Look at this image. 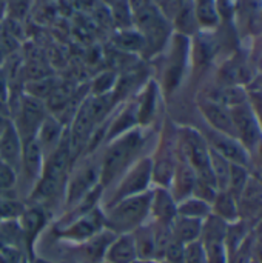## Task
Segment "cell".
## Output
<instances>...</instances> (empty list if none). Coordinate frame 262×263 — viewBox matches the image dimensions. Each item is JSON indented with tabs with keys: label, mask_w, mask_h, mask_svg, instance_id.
Returning a JSON list of instances; mask_svg holds the SVG:
<instances>
[{
	"label": "cell",
	"mask_w": 262,
	"mask_h": 263,
	"mask_svg": "<svg viewBox=\"0 0 262 263\" xmlns=\"http://www.w3.org/2000/svg\"><path fill=\"white\" fill-rule=\"evenodd\" d=\"M181 151L184 156V162H187L195 170L198 179L215 185V179L210 166V146L204 134H201L193 128H182Z\"/></svg>",
	"instance_id": "1"
},
{
	"label": "cell",
	"mask_w": 262,
	"mask_h": 263,
	"mask_svg": "<svg viewBox=\"0 0 262 263\" xmlns=\"http://www.w3.org/2000/svg\"><path fill=\"white\" fill-rule=\"evenodd\" d=\"M150 206L151 194H139L128 197L111 210L110 216L107 217V222L114 231L125 234L141 225V222L150 213Z\"/></svg>",
	"instance_id": "2"
},
{
	"label": "cell",
	"mask_w": 262,
	"mask_h": 263,
	"mask_svg": "<svg viewBox=\"0 0 262 263\" xmlns=\"http://www.w3.org/2000/svg\"><path fill=\"white\" fill-rule=\"evenodd\" d=\"M69 149H71L69 139H65V140H60L57 148L49 154V159L43 166L42 180L36 191L40 197H45V199L53 197L60 188V183L63 180L66 165L69 160Z\"/></svg>",
	"instance_id": "3"
},
{
	"label": "cell",
	"mask_w": 262,
	"mask_h": 263,
	"mask_svg": "<svg viewBox=\"0 0 262 263\" xmlns=\"http://www.w3.org/2000/svg\"><path fill=\"white\" fill-rule=\"evenodd\" d=\"M141 140L142 137L139 133H130L117 139L111 145V148L105 154L100 171V179L103 183H108L117 176V173L125 166V163L133 157L134 151L141 146Z\"/></svg>",
	"instance_id": "4"
},
{
	"label": "cell",
	"mask_w": 262,
	"mask_h": 263,
	"mask_svg": "<svg viewBox=\"0 0 262 263\" xmlns=\"http://www.w3.org/2000/svg\"><path fill=\"white\" fill-rule=\"evenodd\" d=\"M230 112H232V119L235 125L236 139L244 145V148L252 156L262 140L261 126L256 120V116L249 102L230 108Z\"/></svg>",
	"instance_id": "5"
},
{
	"label": "cell",
	"mask_w": 262,
	"mask_h": 263,
	"mask_svg": "<svg viewBox=\"0 0 262 263\" xmlns=\"http://www.w3.org/2000/svg\"><path fill=\"white\" fill-rule=\"evenodd\" d=\"M204 137H205L210 149H213L215 153L225 157L230 163L242 165L247 168L252 166L250 153L244 148V145L236 137H232V136H227V134H222V133L213 131V129H210Z\"/></svg>",
	"instance_id": "6"
},
{
	"label": "cell",
	"mask_w": 262,
	"mask_h": 263,
	"mask_svg": "<svg viewBox=\"0 0 262 263\" xmlns=\"http://www.w3.org/2000/svg\"><path fill=\"white\" fill-rule=\"evenodd\" d=\"M45 120V108L40 99L36 97H25L20 106V117H19V134H25L29 139H34L40 125Z\"/></svg>",
	"instance_id": "7"
},
{
	"label": "cell",
	"mask_w": 262,
	"mask_h": 263,
	"mask_svg": "<svg viewBox=\"0 0 262 263\" xmlns=\"http://www.w3.org/2000/svg\"><path fill=\"white\" fill-rule=\"evenodd\" d=\"M199 109H201L205 122L208 123L210 129L227 134V136H232V137H236L230 108H227V106H224L221 103H216L213 100L204 99L199 103Z\"/></svg>",
	"instance_id": "8"
},
{
	"label": "cell",
	"mask_w": 262,
	"mask_h": 263,
	"mask_svg": "<svg viewBox=\"0 0 262 263\" xmlns=\"http://www.w3.org/2000/svg\"><path fill=\"white\" fill-rule=\"evenodd\" d=\"M0 160L9 168L19 165L22 160V143L17 128L11 123L0 134Z\"/></svg>",
	"instance_id": "9"
},
{
	"label": "cell",
	"mask_w": 262,
	"mask_h": 263,
	"mask_svg": "<svg viewBox=\"0 0 262 263\" xmlns=\"http://www.w3.org/2000/svg\"><path fill=\"white\" fill-rule=\"evenodd\" d=\"M150 211H153L159 223L171 225V222L178 216V202L174 200L171 193L164 188H159L154 191V194H151Z\"/></svg>",
	"instance_id": "10"
},
{
	"label": "cell",
	"mask_w": 262,
	"mask_h": 263,
	"mask_svg": "<svg viewBox=\"0 0 262 263\" xmlns=\"http://www.w3.org/2000/svg\"><path fill=\"white\" fill-rule=\"evenodd\" d=\"M105 257L108 263H131L137 259L134 237L133 234H120L119 237L113 239L105 251Z\"/></svg>",
	"instance_id": "11"
},
{
	"label": "cell",
	"mask_w": 262,
	"mask_h": 263,
	"mask_svg": "<svg viewBox=\"0 0 262 263\" xmlns=\"http://www.w3.org/2000/svg\"><path fill=\"white\" fill-rule=\"evenodd\" d=\"M173 186H174V193L171 194L174 197V200L179 203L181 200L190 197L193 194L198 176L195 173V170L182 160V163L179 166H176L174 170V176H173Z\"/></svg>",
	"instance_id": "12"
},
{
	"label": "cell",
	"mask_w": 262,
	"mask_h": 263,
	"mask_svg": "<svg viewBox=\"0 0 262 263\" xmlns=\"http://www.w3.org/2000/svg\"><path fill=\"white\" fill-rule=\"evenodd\" d=\"M170 230H171V236L174 240L187 245V243H191V242H196L201 239L202 220L176 216V219L170 225Z\"/></svg>",
	"instance_id": "13"
},
{
	"label": "cell",
	"mask_w": 262,
	"mask_h": 263,
	"mask_svg": "<svg viewBox=\"0 0 262 263\" xmlns=\"http://www.w3.org/2000/svg\"><path fill=\"white\" fill-rule=\"evenodd\" d=\"M212 214L218 216L219 219L232 223L239 219V205L238 199L227 190L218 191L213 202H212Z\"/></svg>",
	"instance_id": "14"
},
{
	"label": "cell",
	"mask_w": 262,
	"mask_h": 263,
	"mask_svg": "<svg viewBox=\"0 0 262 263\" xmlns=\"http://www.w3.org/2000/svg\"><path fill=\"white\" fill-rule=\"evenodd\" d=\"M252 227H253L252 223H249L242 219H238V220L229 223L225 240H224L229 256H232L246 242V239L252 234Z\"/></svg>",
	"instance_id": "15"
},
{
	"label": "cell",
	"mask_w": 262,
	"mask_h": 263,
	"mask_svg": "<svg viewBox=\"0 0 262 263\" xmlns=\"http://www.w3.org/2000/svg\"><path fill=\"white\" fill-rule=\"evenodd\" d=\"M60 131H62V126L57 120L54 119H45L43 123L40 125L37 134H36V140L42 149V153L46 149V148H57V145L60 143Z\"/></svg>",
	"instance_id": "16"
},
{
	"label": "cell",
	"mask_w": 262,
	"mask_h": 263,
	"mask_svg": "<svg viewBox=\"0 0 262 263\" xmlns=\"http://www.w3.org/2000/svg\"><path fill=\"white\" fill-rule=\"evenodd\" d=\"M229 223L219 219L215 214H210L205 220H202V231H201V242L202 243H215L224 242L227 234Z\"/></svg>",
	"instance_id": "17"
},
{
	"label": "cell",
	"mask_w": 262,
	"mask_h": 263,
	"mask_svg": "<svg viewBox=\"0 0 262 263\" xmlns=\"http://www.w3.org/2000/svg\"><path fill=\"white\" fill-rule=\"evenodd\" d=\"M212 214V205L195 196H190L178 203V216L205 220Z\"/></svg>",
	"instance_id": "18"
},
{
	"label": "cell",
	"mask_w": 262,
	"mask_h": 263,
	"mask_svg": "<svg viewBox=\"0 0 262 263\" xmlns=\"http://www.w3.org/2000/svg\"><path fill=\"white\" fill-rule=\"evenodd\" d=\"M210 166H212V173H213V179H215V185H216L218 191L227 190L232 163L221 154L210 149Z\"/></svg>",
	"instance_id": "19"
},
{
	"label": "cell",
	"mask_w": 262,
	"mask_h": 263,
	"mask_svg": "<svg viewBox=\"0 0 262 263\" xmlns=\"http://www.w3.org/2000/svg\"><path fill=\"white\" fill-rule=\"evenodd\" d=\"M42 156H43V153H42L37 140L29 139L25 145V151L22 153V162H23V166L31 177H37V174L40 176Z\"/></svg>",
	"instance_id": "20"
},
{
	"label": "cell",
	"mask_w": 262,
	"mask_h": 263,
	"mask_svg": "<svg viewBox=\"0 0 262 263\" xmlns=\"http://www.w3.org/2000/svg\"><path fill=\"white\" fill-rule=\"evenodd\" d=\"M218 0H195V14L199 25L212 28L219 20L218 12Z\"/></svg>",
	"instance_id": "21"
},
{
	"label": "cell",
	"mask_w": 262,
	"mask_h": 263,
	"mask_svg": "<svg viewBox=\"0 0 262 263\" xmlns=\"http://www.w3.org/2000/svg\"><path fill=\"white\" fill-rule=\"evenodd\" d=\"M134 237V247H136V254L137 259H147L153 260L156 257V247H154V230L144 228L139 230Z\"/></svg>",
	"instance_id": "22"
},
{
	"label": "cell",
	"mask_w": 262,
	"mask_h": 263,
	"mask_svg": "<svg viewBox=\"0 0 262 263\" xmlns=\"http://www.w3.org/2000/svg\"><path fill=\"white\" fill-rule=\"evenodd\" d=\"M252 177V173H250V168L247 166H242V165H236V163H232V168H230V179H229V188L227 191H230L236 199H239V196L242 194L247 182L250 180Z\"/></svg>",
	"instance_id": "23"
},
{
	"label": "cell",
	"mask_w": 262,
	"mask_h": 263,
	"mask_svg": "<svg viewBox=\"0 0 262 263\" xmlns=\"http://www.w3.org/2000/svg\"><path fill=\"white\" fill-rule=\"evenodd\" d=\"M97 230H99V220L94 217V214H91L90 217H83L79 222H76L68 230V236L71 239H77V240L91 239Z\"/></svg>",
	"instance_id": "24"
},
{
	"label": "cell",
	"mask_w": 262,
	"mask_h": 263,
	"mask_svg": "<svg viewBox=\"0 0 262 263\" xmlns=\"http://www.w3.org/2000/svg\"><path fill=\"white\" fill-rule=\"evenodd\" d=\"M22 227H23V234L25 239H29V243L34 240L37 231L43 227V214L39 210H31L23 214L22 217Z\"/></svg>",
	"instance_id": "25"
},
{
	"label": "cell",
	"mask_w": 262,
	"mask_h": 263,
	"mask_svg": "<svg viewBox=\"0 0 262 263\" xmlns=\"http://www.w3.org/2000/svg\"><path fill=\"white\" fill-rule=\"evenodd\" d=\"M56 86H57V83L51 77H45V79H39V80H31L28 83V91H29L31 97L42 99V97L49 96Z\"/></svg>",
	"instance_id": "26"
},
{
	"label": "cell",
	"mask_w": 262,
	"mask_h": 263,
	"mask_svg": "<svg viewBox=\"0 0 262 263\" xmlns=\"http://www.w3.org/2000/svg\"><path fill=\"white\" fill-rule=\"evenodd\" d=\"M205 263H229V253L224 242L204 243Z\"/></svg>",
	"instance_id": "27"
},
{
	"label": "cell",
	"mask_w": 262,
	"mask_h": 263,
	"mask_svg": "<svg viewBox=\"0 0 262 263\" xmlns=\"http://www.w3.org/2000/svg\"><path fill=\"white\" fill-rule=\"evenodd\" d=\"M184 263H205V248L201 240L185 245Z\"/></svg>",
	"instance_id": "28"
},
{
	"label": "cell",
	"mask_w": 262,
	"mask_h": 263,
	"mask_svg": "<svg viewBox=\"0 0 262 263\" xmlns=\"http://www.w3.org/2000/svg\"><path fill=\"white\" fill-rule=\"evenodd\" d=\"M184 248L185 245L171 239V242L168 243L162 260H167L170 263H184Z\"/></svg>",
	"instance_id": "29"
},
{
	"label": "cell",
	"mask_w": 262,
	"mask_h": 263,
	"mask_svg": "<svg viewBox=\"0 0 262 263\" xmlns=\"http://www.w3.org/2000/svg\"><path fill=\"white\" fill-rule=\"evenodd\" d=\"M117 43L125 49H139L145 45V40L141 34L125 31L117 37Z\"/></svg>",
	"instance_id": "30"
},
{
	"label": "cell",
	"mask_w": 262,
	"mask_h": 263,
	"mask_svg": "<svg viewBox=\"0 0 262 263\" xmlns=\"http://www.w3.org/2000/svg\"><path fill=\"white\" fill-rule=\"evenodd\" d=\"M134 174H137V179H141L142 180V185L145 186V183H147V179H148V176H150V166L147 165V163H144V165H141L137 170H136V173ZM137 180H136V177H131V180H130V183H128V186H127V193H131V194H134V193H137Z\"/></svg>",
	"instance_id": "31"
},
{
	"label": "cell",
	"mask_w": 262,
	"mask_h": 263,
	"mask_svg": "<svg viewBox=\"0 0 262 263\" xmlns=\"http://www.w3.org/2000/svg\"><path fill=\"white\" fill-rule=\"evenodd\" d=\"M113 83H114V76H111V74H103V76H100V77L97 79L96 85H94V88H96V89H94L96 96L107 94Z\"/></svg>",
	"instance_id": "32"
},
{
	"label": "cell",
	"mask_w": 262,
	"mask_h": 263,
	"mask_svg": "<svg viewBox=\"0 0 262 263\" xmlns=\"http://www.w3.org/2000/svg\"><path fill=\"white\" fill-rule=\"evenodd\" d=\"M249 103L256 116V120L261 126L262 131V94H255V96H249Z\"/></svg>",
	"instance_id": "33"
},
{
	"label": "cell",
	"mask_w": 262,
	"mask_h": 263,
	"mask_svg": "<svg viewBox=\"0 0 262 263\" xmlns=\"http://www.w3.org/2000/svg\"><path fill=\"white\" fill-rule=\"evenodd\" d=\"M252 234H253V237H255V242L262 245V219H259L258 222L253 223V227H252Z\"/></svg>",
	"instance_id": "34"
},
{
	"label": "cell",
	"mask_w": 262,
	"mask_h": 263,
	"mask_svg": "<svg viewBox=\"0 0 262 263\" xmlns=\"http://www.w3.org/2000/svg\"><path fill=\"white\" fill-rule=\"evenodd\" d=\"M6 125H8V122H6V120H5V119L0 116V134H2V131L6 128Z\"/></svg>",
	"instance_id": "35"
},
{
	"label": "cell",
	"mask_w": 262,
	"mask_h": 263,
	"mask_svg": "<svg viewBox=\"0 0 262 263\" xmlns=\"http://www.w3.org/2000/svg\"><path fill=\"white\" fill-rule=\"evenodd\" d=\"M131 263H159V262H154V260H147V259H136V260H133Z\"/></svg>",
	"instance_id": "36"
},
{
	"label": "cell",
	"mask_w": 262,
	"mask_h": 263,
	"mask_svg": "<svg viewBox=\"0 0 262 263\" xmlns=\"http://www.w3.org/2000/svg\"><path fill=\"white\" fill-rule=\"evenodd\" d=\"M2 62H3V45L0 43V65H2Z\"/></svg>",
	"instance_id": "37"
},
{
	"label": "cell",
	"mask_w": 262,
	"mask_h": 263,
	"mask_svg": "<svg viewBox=\"0 0 262 263\" xmlns=\"http://www.w3.org/2000/svg\"><path fill=\"white\" fill-rule=\"evenodd\" d=\"M159 263H170V262H167V260H162V262H159Z\"/></svg>",
	"instance_id": "38"
},
{
	"label": "cell",
	"mask_w": 262,
	"mask_h": 263,
	"mask_svg": "<svg viewBox=\"0 0 262 263\" xmlns=\"http://www.w3.org/2000/svg\"><path fill=\"white\" fill-rule=\"evenodd\" d=\"M40 263H43V262H40Z\"/></svg>",
	"instance_id": "39"
}]
</instances>
